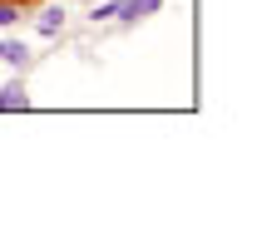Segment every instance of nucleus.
Masks as SVG:
<instances>
[{
	"label": "nucleus",
	"mask_w": 257,
	"mask_h": 247,
	"mask_svg": "<svg viewBox=\"0 0 257 247\" xmlns=\"http://www.w3.org/2000/svg\"><path fill=\"white\" fill-rule=\"evenodd\" d=\"M0 60L10 64V69H30V45H25V40H15V35H10V40H0Z\"/></svg>",
	"instance_id": "obj_1"
},
{
	"label": "nucleus",
	"mask_w": 257,
	"mask_h": 247,
	"mask_svg": "<svg viewBox=\"0 0 257 247\" xmlns=\"http://www.w3.org/2000/svg\"><path fill=\"white\" fill-rule=\"evenodd\" d=\"M154 10H163V0H119V15H114V20L139 25V20H144V15H154Z\"/></svg>",
	"instance_id": "obj_2"
},
{
	"label": "nucleus",
	"mask_w": 257,
	"mask_h": 247,
	"mask_svg": "<svg viewBox=\"0 0 257 247\" xmlns=\"http://www.w3.org/2000/svg\"><path fill=\"white\" fill-rule=\"evenodd\" d=\"M35 30L45 35V40H60V30H64V10H60V5L40 10V15H35Z\"/></svg>",
	"instance_id": "obj_3"
},
{
	"label": "nucleus",
	"mask_w": 257,
	"mask_h": 247,
	"mask_svg": "<svg viewBox=\"0 0 257 247\" xmlns=\"http://www.w3.org/2000/svg\"><path fill=\"white\" fill-rule=\"evenodd\" d=\"M0 99H5V109H25V104H30V94H25V84H20V79H15V84H5V89H0Z\"/></svg>",
	"instance_id": "obj_4"
},
{
	"label": "nucleus",
	"mask_w": 257,
	"mask_h": 247,
	"mask_svg": "<svg viewBox=\"0 0 257 247\" xmlns=\"http://www.w3.org/2000/svg\"><path fill=\"white\" fill-rule=\"evenodd\" d=\"M20 15H25V10H20V0H0V30H15V25H20Z\"/></svg>",
	"instance_id": "obj_5"
},
{
	"label": "nucleus",
	"mask_w": 257,
	"mask_h": 247,
	"mask_svg": "<svg viewBox=\"0 0 257 247\" xmlns=\"http://www.w3.org/2000/svg\"><path fill=\"white\" fill-rule=\"evenodd\" d=\"M119 15V0H104V5H94V25L99 20H114Z\"/></svg>",
	"instance_id": "obj_6"
},
{
	"label": "nucleus",
	"mask_w": 257,
	"mask_h": 247,
	"mask_svg": "<svg viewBox=\"0 0 257 247\" xmlns=\"http://www.w3.org/2000/svg\"><path fill=\"white\" fill-rule=\"evenodd\" d=\"M0 109H5V99H0Z\"/></svg>",
	"instance_id": "obj_7"
}]
</instances>
